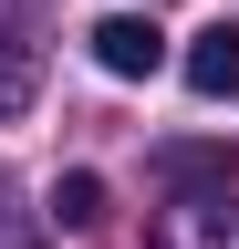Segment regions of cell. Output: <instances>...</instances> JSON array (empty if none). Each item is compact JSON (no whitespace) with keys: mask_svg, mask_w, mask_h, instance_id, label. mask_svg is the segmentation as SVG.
<instances>
[{"mask_svg":"<svg viewBox=\"0 0 239 249\" xmlns=\"http://www.w3.org/2000/svg\"><path fill=\"white\" fill-rule=\"evenodd\" d=\"M156 187H239V156L229 145H156Z\"/></svg>","mask_w":239,"mask_h":249,"instance_id":"4","label":"cell"},{"mask_svg":"<svg viewBox=\"0 0 239 249\" xmlns=\"http://www.w3.org/2000/svg\"><path fill=\"white\" fill-rule=\"evenodd\" d=\"M94 62L114 83H146V73H166V31L146 21V11H104L94 21Z\"/></svg>","mask_w":239,"mask_h":249,"instance_id":"2","label":"cell"},{"mask_svg":"<svg viewBox=\"0 0 239 249\" xmlns=\"http://www.w3.org/2000/svg\"><path fill=\"white\" fill-rule=\"evenodd\" d=\"M32 93H42L32 42H21V31H0V124H11V114H32Z\"/></svg>","mask_w":239,"mask_h":249,"instance_id":"5","label":"cell"},{"mask_svg":"<svg viewBox=\"0 0 239 249\" xmlns=\"http://www.w3.org/2000/svg\"><path fill=\"white\" fill-rule=\"evenodd\" d=\"M0 208H11V177H0ZM0 249H21V239H0Z\"/></svg>","mask_w":239,"mask_h":249,"instance_id":"7","label":"cell"},{"mask_svg":"<svg viewBox=\"0 0 239 249\" xmlns=\"http://www.w3.org/2000/svg\"><path fill=\"white\" fill-rule=\"evenodd\" d=\"M52 218H63V229H94L104 218V177H63L52 187Z\"/></svg>","mask_w":239,"mask_h":249,"instance_id":"6","label":"cell"},{"mask_svg":"<svg viewBox=\"0 0 239 249\" xmlns=\"http://www.w3.org/2000/svg\"><path fill=\"white\" fill-rule=\"evenodd\" d=\"M156 249H239V187H177L156 208Z\"/></svg>","mask_w":239,"mask_h":249,"instance_id":"1","label":"cell"},{"mask_svg":"<svg viewBox=\"0 0 239 249\" xmlns=\"http://www.w3.org/2000/svg\"><path fill=\"white\" fill-rule=\"evenodd\" d=\"M177 73H187L198 104H239V21H208L187 52H177Z\"/></svg>","mask_w":239,"mask_h":249,"instance_id":"3","label":"cell"}]
</instances>
